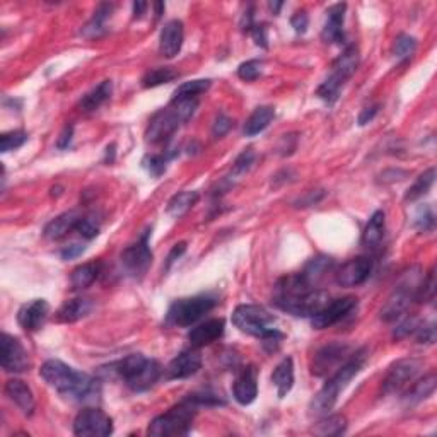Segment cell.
<instances>
[{
    "instance_id": "3",
    "label": "cell",
    "mask_w": 437,
    "mask_h": 437,
    "mask_svg": "<svg viewBox=\"0 0 437 437\" xmlns=\"http://www.w3.org/2000/svg\"><path fill=\"white\" fill-rule=\"evenodd\" d=\"M108 376H116L123 379V383L132 391H147L157 383L161 378L159 362L154 359L144 357L142 354H132L128 357L121 359L118 362L109 364L106 369H103Z\"/></svg>"
},
{
    "instance_id": "17",
    "label": "cell",
    "mask_w": 437,
    "mask_h": 437,
    "mask_svg": "<svg viewBox=\"0 0 437 437\" xmlns=\"http://www.w3.org/2000/svg\"><path fill=\"white\" fill-rule=\"evenodd\" d=\"M372 272V260L367 257L352 258L347 263H343L335 273V282L340 287H357L364 284L369 278Z\"/></svg>"
},
{
    "instance_id": "36",
    "label": "cell",
    "mask_w": 437,
    "mask_h": 437,
    "mask_svg": "<svg viewBox=\"0 0 437 437\" xmlns=\"http://www.w3.org/2000/svg\"><path fill=\"white\" fill-rule=\"evenodd\" d=\"M434 180H436V169L434 168L427 169V171L422 173V175L417 178L415 183L407 190V193H405V200L414 202L417 200V198L426 195L429 190H431V186L434 185Z\"/></svg>"
},
{
    "instance_id": "46",
    "label": "cell",
    "mask_w": 437,
    "mask_h": 437,
    "mask_svg": "<svg viewBox=\"0 0 437 437\" xmlns=\"http://www.w3.org/2000/svg\"><path fill=\"white\" fill-rule=\"evenodd\" d=\"M254 161V152L252 151V149H246L245 152H241L240 156H238V159L234 161V175H242V173L248 171L250 168H252Z\"/></svg>"
},
{
    "instance_id": "52",
    "label": "cell",
    "mask_w": 437,
    "mask_h": 437,
    "mask_svg": "<svg viewBox=\"0 0 437 437\" xmlns=\"http://www.w3.org/2000/svg\"><path fill=\"white\" fill-rule=\"evenodd\" d=\"M307 23H309V19H307V14L304 11L301 12H295V14L293 16V19H290V24H293V27L297 33H306L307 30Z\"/></svg>"
},
{
    "instance_id": "25",
    "label": "cell",
    "mask_w": 437,
    "mask_h": 437,
    "mask_svg": "<svg viewBox=\"0 0 437 437\" xmlns=\"http://www.w3.org/2000/svg\"><path fill=\"white\" fill-rule=\"evenodd\" d=\"M79 221H80V216L77 212H74V210H70V212H63L62 216L55 217L54 221L48 222L47 228H44L43 230V236L50 241L60 240V238H63L66 234L70 233V230H74L77 228V224H79Z\"/></svg>"
},
{
    "instance_id": "33",
    "label": "cell",
    "mask_w": 437,
    "mask_h": 437,
    "mask_svg": "<svg viewBox=\"0 0 437 437\" xmlns=\"http://www.w3.org/2000/svg\"><path fill=\"white\" fill-rule=\"evenodd\" d=\"M101 270V265L96 261L84 263V265L77 266V269L70 275V282L74 289H86L98 278Z\"/></svg>"
},
{
    "instance_id": "7",
    "label": "cell",
    "mask_w": 437,
    "mask_h": 437,
    "mask_svg": "<svg viewBox=\"0 0 437 437\" xmlns=\"http://www.w3.org/2000/svg\"><path fill=\"white\" fill-rule=\"evenodd\" d=\"M277 318L272 313L258 304H241L234 309L233 325L238 330L252 337H263L269 330H272Z\"/></svg>"
},
{
    "instance_id": "32",
    "label": "cell",
    "mask_w": 437,
    "mask_h": 437,
    "mask_svg": "<svg viewBox=\"0 0 437 437\" xmlns=\"http://www.w3.org/2000/svg\"><path fill=\"white\" fill-rule=\"evenodd\" d=\"M275 116V109L272 106H260L257 108L252 113L248 120L245 123V135L246 137H253L258 135V133L265 130L266 127L270 125V121L273 120Z\"/></svg>"
},
{
    "instance_id": "30",
    "label": "cell",
    "mask_w": 437,
    "mask_h": 437,
    "mask_svg": "<svg viewBox=\"0 0 437 437\" xmlns=\"http://www.w3.org/2000/svg\"><path fill=\"white\" fill-rule=\"evenodd\" d=\"M111 92H113L111 80H103L98 87L92 89L91 92H87V94L80 99L79 106L86 113L96 111L101 104H104L109 98H111Z\"/></svg>"
},
{
    "instance_id": "5",
    "label": "cell",
    "mask_w": 437,
    "mask_h": 437,
    "mask_svg": "<svg viewBox=\"0 0 437 437\" xmlns=\"http://www.w3.org/2000/svg\"><path fill=\"white\" fill-rule=\"evenodd\" d=\"M359 60V48L355 44H350L343 50V54L335 60L333 68H331V74L326 77L325 82L316 89V96L319 99H323L325 103L331 104L338 99L340 89L343 87V84L354 75V72L357 70Z\"/></svg>"
},
{
    "instance_id": "9",
    "label": "cell",
    "mask_w": 437,
    "mask_h": 437,
    "mask_svg": "<svg viewBox=\"0 0 437 437\" xmlns=\"http://www.w3.org/2000/svg\"><path fill=\"white\" fill-rule=\"evenodd\" d=\"M273 302L282 311H287L294 316L313 318L330 302V295L325 290L313 289L306 294L293 295V297H278Z\"/></svg>"
},
{
    "instance_id": "24",
    "label": "cell",
    "mask_w": 437,
    "mask_h": 437,
    "mask_svg": "<svg viewBox=\"0 0 437 437\" xmlns=\"http://www.w3.org/2000/svg\"><path fill=\"white\" fill-rule=\"evenodd\" d=\"M4 391H6L7 396H9L11 402H14L19 408H21L23 414H26V415L33 414L35 396H33V391H31V388L27 386L26 383L16 378L9 379V381L6 383V386H4Z\"/></svg>"
},
{
    "instance_id": "40",
    "label": "cell",
    "mask_w": 437,
    "mask_h": 437,
    "mask_svg": "<svg viewBox=\"0 0 437 437\" xmlns=\"http://www.w3.org/2000/svg\"><path fill=\"white\" fill-rule=\"evenodd\" d=\"M417 50V39L410 35H400L398 38L395 39L393 44V54L396 59H410L412 55L415 54Z\"/></svg>"
},
{
    "instance_id": "51",
    "label": "cell",
    "mask_w": 437,
    "mask_h": 437,
    "mask_svg": "<svg viewBox=\"0 0 437 437\" xmlns=\"http://www.w3.org/2000/svg\"><path fill=\"white\" fill-rule=\"evenodd\" d=\"M250 31H252L254 43H257L258 47H261V48L269 47V36H266V27L263 26V24L261 26H258V24H253V27Z\"/></svg>"
},
{
    "instance_id": "50",
    "label": "cell",
    "mask_w": 437,
    "mask_h": 437,
    "mask_svg": "<svg viewBox=\"0 0 437 437\" xmlns=\"http://www.w3.org/2000/svg\"><path fill=\"white\" fill-rule=\"evenodd\" d=\"M230 127H233V120H230L229 116H226L224 113H221L212 127V135L216 137V139H221V137H224L226 133L230 130Z\"/></svg>"
},
{
    "instance_id": "59",
    "label": "cell",
    "mask_w": 437,
    "mask_h": 437,
    "mask_svg": "<svg viewBox=\"0 0 437 437\" xmlns=\"http://www.w3.org/2000/svg\"><path fill=\"white\" fill-rule=\"evenodd\" d=\"M113 159H115V144L108 145L106 147V161L113 163Z\"/></svg>"
},
{
    "instance_id": "47",
    "label": "cell",
    "mask_w": 437,
    "mask_h": 437,
    "mask_svg": "<svg viewBox=\"0 0 437 437\" xmlns=\"http://www.w3.org/2000/svg\"><path fill=\"white\" fill-rule=\"evenodd\" d=\"M75 230L80 234V236L86 238V240H92V238H96L99 234V228L96 226V222L89 217H84V218L80 217Z\"/></svg>"
},
{
    "instance_id": "42",
    "label": "cell",
    "mask_w": 437,
    "mask_h": 437,
    "mask_svg": "<svg viewBox=\"0 0 437 437\" xmlns=\"http://www.w3.org/2000/svg\"><path fill=\"white\" fill-rule=\"evenodd\" d=\"M261 67L263 63L260 60H248V62H242L238 67V75H240V79L246 80V82H253V80H257L261 75Z\"/></svg>"
},
{
    "instance_id": "11",
    "label": "cell",
    "mask_w": 437,
    "mask_h": 437,
    "mask_svg": "<svg viewBox=\"0 0 437 437\" xmlns=\"http://www.w3.org/2000/svg\"><path fill=\"white\" fill-rule=\"evenodd\" d=\"M149 233H144L135 245L128 246L123 253H121V266L125 272L132 277L140 278L147 273L149 266L152 263V252L149 248Z\"/></svg>"
},
{
    "instance_id": "8",
    "label": "cell",
    "mask_w": 437,
    "mask_h": 437,
    "mask_svg": "<svg viewBox=\"0 0 437 437\" xmlns=\"http://www.w3.org/2000/svg\"><path fill=\"white\" fill-rule=\"evenodd\" d=\"M420 281L417 273H407L403 281L395 287V290L388 297L386 304L381 309V319L383 321H395V319L402 318L405 311L412 304V301L417 299V293H419Z\"/></svg>"
},
{
    "instance_id": "28",
    "label": "cell",
    "mask_w": 437,
    "mask_h": 437,
    "mask_svg": "<svg viewBox=\"0 0 437 437\" xmlns=\"http://www.w3.org/2000/svg\"><path fill=\"white\" fill-rule=\"evenodd\" d=\"M113 9H115L113 4H101L98 9L94 11V16H92L91 21L84 26L82 35L86 36V38L92 39V38H99V36H103L104 33H106V23H108V19L111 18Z\"/></svg>"
},
{
    "instance_id": "43",
    "label": "cell",
    "mask_w": 437,
    "mask_h": 437,
    "mask_svg": "<svg viewBox=\"0 0 437 437\" xmlns=\"http://www.w3.org/2000/svg\"><path fill=\"white\" fill-rule=\"evenodd\" d=\"M436 297V275L434 270L429 272L427 278L424 282H420L419 293H417V299L420 302H432Z\"/></svg>"
},
{
    "instance_id": "58",
    "label": "cell",
    "mask_w": 437,
    "mask_h": 437,
    "mask_svg": "<svg viewBox=\"0 0 437 437\" xmlns=\"http://www.w3.org/2000/svg\"><path fill=\"white\" fill-rule=\"evenodd\" d=\"M147 7L149 6L145 2H135V4H133V18H135V19L142 18Z\"/></svg>"
},
{
    "instance_id": "12",
    "label": "cell",
    "mask_w": 437,
    "mask_h": 437,
    "mask_svg": "<svg viewBox=\"0 0 437 437\" xmlns=\"http://www.w3.org/2000/svg\"><path fill=\"white\" fill-rule=\"evenodd\" d=\"M180 125H183V120L180 118L175 108L169 106L161 109L149 121V127L145 130V139H147V142L152 144L164 142L180 128Z\"/></svg>"
},
{
    "instance_id": "14",
    "label": "cell",
    "mask_w": 437,
    "mask_h": 437,
    "mask_svg": "<svg viewBox=\"0 0 437 437\" xmlns=\"http://www.w3.org/2000/svg\"><path fill=\"white\" fill-rule=\"evenodd\" d=\"M0 359H2V369L6 372H24L30 371L31 367L30 354L21 345V342L9 333H2Z\"/></svg>"
},
{
    "instance_id": "45",
    "label": "cell",
    "mask_w": 437,
    "mask_h": 437,
    "mask_svg": "<svg viewBox=\"0 0 437 437\" xmlns=\"http://www.w3.org/2000/svg\"><path fill=\"white\" fill-rule=\"evenodd\" d=\"M144 168L147 169L149 175L154 178H159L166 171V157L164 156H157V154H152V156H147L142 161Z\"/></svg>"
},
{
    "instance_id": "20",
    "label": "cell",
    "mask_w": 437,
    "mask_h": 437,
    "mask_svg": "<svg viewBox=\"0 0 437 437\" xmlns=\"http://www.w3.org/2000/svg\"><path fill=\"white\" fill-rule=\"evenodd\" d=\"M224 328L226 323L222 318L209 319V321L192 328L188 333L190 345H192L193 349H202V347L210 345V343H214L224 335Z\"/></svg>"
},
{
    "instance_id": "22",
    "label": "cell",
    "mask_w": 437,
    "mask_h": 437,
    "mask_svg": "<svg viewBox=\"0 0 437 437\" xmlns=\"http://www.w3.org/2000/svg\"><path fill=\"white\" fill-rule=\"evenodd\" d=\"M347 4H335L326 11V23L323 27V39L326 43H343L345 33H343V19H345Z\"/></svg>"
},
{
    "instance_id": "31",
    "label": "cell",
    "mask_w": 437,
    "mask_h": 437,
    "mask_svg": "<svg viewBox=\"0 0 437 437\" xmlns=\"http://www.w3.org/2000/svg\"><path fill=\"white\" fill-rule=\"evenodd\" d=\"M436 383L437 379L434 372L424 376L422 379H419V381L412 384V388L407 391V395H405V402L408 405H417L424 402V400L429 398V396L436 391Z\"/></svg>"
},
{
    "instance_id": "2",
    "label": "cell",
    "mask_w": 437,
    "mask_h": 437,
    "mask_svg": "<svg viewBox=\"0 0 437 437\" xmlns=\"http://www.w3.org/2000/svg\"><path fill=\"white\" fill-rule=\"evenodd\" d=\"M364 362H366V349H361L350 355L337 371L333 372L330 379L325 383V386L318 391L316 396L311 402V414L314 415H328V412L335 407L337 403L340 391L347 388L352 379L359 374L362 369Z\"/></svg>"
},
{
    "instance_id": "23",
    "label": "cell",
    "mask_w": 437,
    "mask_h": 437,
    "mask_svg": "<svg viewBox=\"0 0 437 437\" xmlns=\"http://www.w3.org/2000/svg\"><path fill=\"white\" fill-rule=\"evenodd\" d=\"M233 395L240 405H252L257 400L258 386H257V369L253 366L242 369L238 376L236 383L233 386Z\"/></svg>"
},
{
    "instance_id": "4",
    "label": "cell",
    "mask_w": 437,
    "mask_h": 437,
    "mask_svg": "<svg viewBox=\"0 0 437 437\" xmlns=\"http://www.w3.org/2000/svg\"><path fill=\"white\" fill-rule=\"evenodd\" d=\"M197 405L190 398L178 403L176 407L169 408L163 415L156 417L149 424L147 434L154 437H168V436H186L192 431L193 419L197 415Z\"/></svg>"
},
{
    "instance_id": "54",
    "label": "cell",
    "mask_w": 437,
    "mask_h": 437,
    "mask_svg": "<svg viewBox=\"0 0 437 437\" xmlns=\"http://www.w3.org/2000/svg\"><path fill=\"white\" fill-rule=\"evenodd\" d=\"M378 109H379V104H374V106L364 108L362 111H361V115H359L357 123L361 125V127H364V125L369 123V121L374 120V116L378 115Z\"/></svg>"
},
{
    "instance_id": "18",
    "label": "cell",
    "mask_w": 437,
    "mask_h": 437,
    "mask_svg": "<svg viewBox=\"0 0 437 437\" xmlns=\"http://www.w3.org/2000/svg\"><path fill=\"white\" fill-rule=\"evenodd\" d=\"M48 314H50L48 302L44 299H33L31 302L21 306L18 313V323L26 331H36L44 325Z\"/></svg>"
},
{
    "instance_id": "38",
    "label": "cell",
    "mask_w": 437,
    "mask_h": 437,
    "mask_svg": "<svg viewBox=\"0 0 437 437\" xmlns=\"http://www.w3.org/2000/svg\"><path fill=\"white\" fill-rule=\"evenodd\" d=\"M347 429V419L343 415H328L318 424L314 432L319 436H340Z\"/></svg>"
},
{
    "instance_id": "44",
    "label": "cell",
    "mask_w": 437,
    "mask_h": 437,
    "mask_svg": "<svg viewBox=\"0 0 437 437\" xmlns=\"http://www.w3.org/2000/svg\"><path fill=\"white\" fill-rule=\"evenodd\" d=\"M261 338V345L263 349H265L269 354H273V352H277L278 349H281L282 342H284L285 335L281 333L278 330H275V328H272V330L266 331L265 335H263Z\"/></svg>"
},
{
    "instance_id": "53",
    "label": "cell",
    "mask_w": 437,
    "mask_h": 437,
    "mask_svg": "<svg viewBox=\"0 0 437 437\" xmlns=\"http://www.w3.org/2000/svg\"><path fill=\"white\" fill-rule=\"evenodd\" d=\"M84 252H86V246L84 245H79V242H74V245L67 246V248L62 250V258L63 260H74V258L80 257Z\"/></svg>"
},
{
    "instance_id": "37",
    "label": "cell",
    "mask_w": 437,
    "mask_h": 437,
    "mask_svg": "<svg viewBox=\"0 0 437 437\" xmlns=\"http://www.w3.org/2000/svg\"><path fill=\"white\" fill-rule=\"evenodd\" d=\"M331 265H333V260L328 257H316L313 258L309 263L306 265V269L302 270V275L306 277V281L309 282L311 285H316L319 278L325 275L328 270L331 269Z\"/></svg>"
},
{
    "instance_id": "6",
    "label": "cell",
    "mask_w": 437,
    "mask_h": 437,
    "mask_svg": "<svg viewBox=\"0 0 437 437\" xmlns=\"http://www.w3.org/2000/svg\"><path fill=\"white\" fill-rule=\"evenodd\" d=\"M216 304L217 299L209 294L178 299L169 306L168 314H166V323L171 326H192L202 316H205L209 311H212Z\"/></svg>"
},
{
    "instance_id": "49",
    "label": "cell",
    "mask_w": 437,
    "mask_h": 437,
    "mask_svg": "<svg viewBox=\"0 0 437 437\" xmlns=\"http://www.w3.org/2000/svg\"><path fill=\"white\" fill-rule=\"evenodd\" d=\"M417 342L419 343H431L436 342V325L434 323H429V325H419L415 328Z\"/></svg>"
},
{
    "instance_id": "61",
    "label": "cell",
    "mask_w": 437,
    "mask_h": 437,
    "mask_svg": "<svg viewBox=\"0 0 437 437\" xmlns=\"http://www.w3.org/2000/svg\"><path fill=\"white\" fill-rule=\"evenodd\" d=\"M281 7H282V2H270V9L273 11V14H278Z\"/></svg>"
},
{
    "instance_id": "60",
    "label": "cell",
    "mask_w": 437,
    "mask_h": 437,
    "mask_svg": "<svg viewBox=\"0 0 437 437\" xmlns=\"http://www.w3.org/2000/svg\"><path fill=\"white\" fill-rule=\"evenodd\" d=\"M154 7H156V18H161L164 12V4L163 2H156L154 4Z\"/></svg>"
},
{
    "instance_id": "15",
    "label": "cell",
    "mask_w": 437,
    "mask_h": 437,
    "mask_svg": "<svg viewBox=\"0 0 437 437\" xmlns=\"http://www.w3.org/2000/svg\"><path fill=\"white\" fill-rule=\"evenodd\" d=\"M352 355L350 347L345 343H328L316 352L313 359V374L314 376H326L328 372L337 371L342 362H345Z\"/></svg>"
},
{
    "instance_id": "39",
    "label": "cell",
    "mask_w": 437,
    "mask_h": 437,
    "mask_svg": "<svg viewBox=\"0 0 437 437\" xmlns=\"http://www.w3.org/2000/svg\"><path fill=\"white\" fill-rule=\"evenodd\" d=\"M178 77V72L173 70L171 67H159V68H152L149 70L147 74L144 75L142 79V86L144 87H157L163 86V84L171 82Z\"/></svg>"
},
{
    "instance_id": "34",
    "label": "cell",
    "mask_w": 437,
    "mask_h": 437,
    "mask_svg": "<svg viewBox=\"0 0 437 437\" xmlns=\"http://www.w3.org/2000/svg\"><path fill=\"white\" fill-rule=\"evenodd\" d=\"M198 202V193L197 192H180L176 193L175 197L169 200L168 207H166V212L169 214L171 217H181L188 212L190 209L193 207Z\"/></svg>"
},
{
    "instance_id": "16",
    "label": "cell",
    "mask_w": 437,
    "mask_h": 437,
    "mask_svg": "<svg viewBox=\"0 0 437 437\" xmlns=\"http://www.w3.org/2000/svg\"><path fill=\"white\" fill-rule=\"evenodd\" d=\"M355 307H357V299L350 297V295L349 297L335 299V301L328 302L318 314H314V316L311 318V325H313V328H316V330H325V328H330L333 326L335 323L342 321Z\"/></svg>"
},
{
    "instance_id": "27",
    "label": "cell",
    "mask_w": 437,
    "mask_h": 437,
    "mask_svg": "<svg viewBox=\"0 0 437 437\" xmlns=\"http://www.w3.org/2000/svg\"><path fill=\"white\" fill-rule=\"evenodd\" d=\"M272 383L277 388L278 398H284L293 390L294 386V362L290 357H285L284 361L278 364L273 369Z\"/></svg>"
},
{
    "instance_id": "48",
    "label": "cell",
    "mask_w": 437,
    "mask_h": 437,
    "mask_svg": "<svg viewBox=\"0 0 437 437\" xmlns=\"http://www.w3.org/2000/svg\"><path fill=\"white\" fill-rule=\"evenodd\" d=\"M415 226L420 230H431L434 228V214L431 207H422L415 216Z\"/></svg>"
},
{
    "instance_id": "1",
    "label": "cell",
    "mask_w": 437,
    "mask_h": 437,
    "mask_svg": "<svg viewBox=\"0 0 437 437\" xmlns=\"http://www.w3.org/2000/svg\"><path fill=\"white\" fill-rule=\"evenodd\" d=\"M39 376L67 398L84 403H96L99 400L101 384L98 379L86 372L72 369L62 361H55V359L47 361L39 369Z\"/></svg>"
},
{
    "instance_id": "10",
    "label": "cell",
    "mask_w": 437,
    "mask_h": 437,
    "mask_svg": "<svg viewBox=\"0 0 437 437\" xmlns=\"http://www.w3.org/2000/svg\"><path fill=\"white\" fill-rule=\"evenodd\" d=\"M74 434L80 437H106L113 434L111 417L99 408H84L74 420Z\"/></svg>"
},
{
    "instance_id": "19",
    "label": "cell",
    "mask_w": 437,
    "mask_h": 437,
    "mask_svg": "<svg viewBox=\"0 0 437 437\" xmlns=\"http://www.w3.org/2000/svg\"><path fill=\"white\" fill-rule=\"evenodd\" d=\"M202 367V355L197 349L183 350L169 362L166 374L168 379H186L190 376L197 374Z\"/></svg>"
},
{
    "instance_id": "21",
    "label": "cell",
    "mask_w": 437,
    "mask_h": 437,
    "mask_svg": "<svg viewBox=\"0 0 437 437\" xmlns=\"http://www.w3.org/2000/svg\"><path fill=\"white\" fill-rule=\"evenodd\" d=\"M183 38H185V30L183 23L173 19L169 21L161 31V42H159V50L161 55L166 59H173L180 54L181 47H183Z\"/></svg>"
},
{
    "instance_id": "41",
    "label": "cell",
    "mask_w": 437,
    "mask_h": 437,
    "mask_svg": "<svg viewBox=\"0 0 437 437\" xmlns=\"http://www.w3.org/2000/svg\"><path fill=\"white\" fill-rule=\"evenodd\" d=\"M27 140V133L24 130H12L0 135V151L9 152L19 149Z\"/></svg>"
},
{
    "instance_id": "13",
    "label": "cell",
    "mask_w": 437,
    "mask_h": 437,
    "mask_svg": "<svg viewBox=\"0 0 437 437\" xmlns=\"http://www.w3.org/2000/svg\"><path fill=\"white\" fill-rule=\"evenodd\" d=\"M422 362L419 359H400L388 371L386 378L383 381V391L386 395L398 393L408 383L414 381L415 376L419 374Z\"/></svg>"
},
{
    "instance_id": "29",
    "label": "cell",
    "mask_w": 437,
    "mask_h": 437,
    "mask_svg": "<svg viewBox=\"0 0 437 437\" xmlns=\"http://www.w3.org/2000/svg\"><path fill=\"white\" fill-rule=\"evenodd\" d=\"M384 229H386V218H384L383 210H376L372 214L369 222H367L366 229L362 234V245L367 248H376L384 238Z\"/></svg>"
},
{
    "instance_id": "35",
    "label": "cell",
    "mask_w": 437,
    "mask_h": 437,
    "mask_svg": "<svg viewBox=\"0 0 437 437\" xmlns=\"http://www.w3.org/2000/svg\"><path fill=\"white\" fill-rule=\"evenodd\" d=\"M212 80L210 79H197L190 80V82L181 84L176 89L175 94H173V101L175 99H198V96L204 94L205 91H209Z\"/></svg>"
},
{
    "instance_id": "57",
    "label": "cell",
    "mask_w": 437,
    "mask_h": 437,
    "mask_svg": "<svg viewBox=\"0 0 437 437\" xmlns=\"http://www.w3.org/2000/svg\"><path fill=\"white\" fill-rule=\"evenodd\" d=\"M323 198V192H309L307 193L306 198H302V200L297 202V207H309V205H314L318 204L319 200Z\"/></svg>"
},
{
    "instance_id": "56",
    "label": "cell",
    "mask_w": 437,
    "mask_h": 437,
    "mask_svg": "<svg viewBox=\"0 0 437 437\" xmlns=\"http://www.w3.org/2000/svg\"><path fill=\"white\" fill-rule=\"evenodd\" d=\"M185 252H186V242H178V245L173 246L171 253H169V257H168V263H166V266L169 269V266H171L173 263H175Z\"/></svg>"
},
{
    "instance_id": "55",
    "label": "cell",
    "mask_w": 437,
    "mask_h": 437,
    "mask_svg": "<svg viewBox=\"0 0 437 437\" xmlns=\"http://www.w3.org/2000/svg\"><path fill=\"white\" fill-rule=\"evenodd\" d=\"M72 135H74V127H72V125H67V127L63 128V132L60 133L59 140H56V147L67 149L72 142Z\"/></svg>"
},
{
    "instance_id": "26",
    "label": "cell",
    "mask_w": 437,
    "mask_h": 437,
    "mask_svg": "<svg viewBox=\"0 0 437 437\" xmlns=\"http://www.w3.org/2000/svg\"><path fill=\"white\" fill-rule=\"evenodd\" d=\"M92 311V301L86 297H75L63 302L62 307L56 311V319L62 323H75L86 318Z\"/></svg>"
}]
</instances>
